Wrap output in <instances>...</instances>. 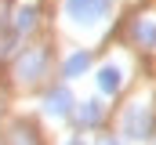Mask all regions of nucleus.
<instances>
[{"label":"nucleus","mask_w":156,"mask_h":145,"mask_svg":"<svg viewBox=\"0 0 156 145\" xmlns=\"http://www.w3.org/2000/svg\"><path fill=\"white\" fill-rule=\"evenodd\" d=\"M109 11V0H66V15L76 22H94Z\"/></svg>","instance_id":"nucleus-1"},{"label":"nucleus","mask_w":156,"mask_h":145,"mask_svg":"<svg viewBox=\"0 0 156 145\" xmlns=\"http://www.w3.org/2000/svg\"><path fill=\"white\" fill-rule=\"evenodd\" d=\"M123 131H127V138H149V112L131 109L123 120Z\"/></svg>","instance_id":"nucleus-2"},{"label":"nucleus","mask_w":156,"mask_h":145,"mask_svg":"<svg viewBox=\"0 0 156 145\" xmlns=\"http://www.w3.org/2000/svg\"><path fill=\"white\" fill-rule=\"evenodd\" d=\"M47 65V58H44V51H29V55H22V62H18V76L22 80H37L40 72Z\"/></svg>","instance_id":"nucleus-3"},{"label":"nucleus","mask_w":156,"mask_h":145,"mask_svg":"<svg viewBox=\"0 0 156 145\" xmlns=\"http://www.w3.org/2000/svg\"><path fill=\"white\" fill-rule=\"evenodd\" d=\"M69 105H73V102H69V91H55V94L47 98V112H51V116H66Z\"/></svg>","instance_id":"nucleus-4"},{"label":"nucleus","mask_w":156,"mask_h":145,"mask_svg":"<svg viewBox=\"0 0 156 145\" xmlns=\"http://www.w3.org/2000/svg\"><path fill=\"white\" fill-rule=\"evenodd\" d=\"M98 87L105 91V94H116L120 91V72L109 65V69H102V76H98Z\"/></svg>","instance_id":"nucleus-5"},{"label":"nucleus","mask_w":156,"mask_h":145,"mask_svg":"<svg viewBox=\"0 0 156 145\" xmlns=\"http://www.w3.org/2000/svg\"><path fill=\"white\" fill-rule=\"evenodd\" d=\"M87 62H91L87 55H73V58L66 62V76H80V72L87 69Z\"/></svg>","instance_id":"nucleus-6"},{"label":"nucleus","mask_w":156,"mask_h":145,"mask_svg":"<svg viewBox=\"0 0 156 145\" xmlns=\"http://www.w3.org/2000/svg\"><path fill=\"white\" fill-rule=\"evenodd\" d=\"M98 116H102V109L94 105V102H83V109H80V120H83V123H94Z\"/></svg>","instance_id":"nucleus-7"},{"label":"nucleus","mask_w":156,"mask_h":145,"mask_svg":"<svg viewBox=\"0 0 156 145\" xmlns=\"http://www.w3.org/2000/svg\"><path fill=\"white\" fill-rule=\"evenodd\" d=\"M33 22H37V11H33V7H26V11L18 15V29H33Z\"/></svg>","instance_id":"nucleus-8"},{"label":"nucleus","mask_w":156,"mask_h":145,"mask_svg":"<svg viewBox=\"0 0 156 145\" xmlns=\"http://www.w3.org/2000/svg\"><path fill=\"white\" fill-rule=\"evenodd\" d=\"M138 36H142L145 44H156V26H149V22H142V26H138Z\"/></svg>","instance_id":"nucleus-9"},{"label":"nucleus","mask_w":156,"mask_h":145,"mask_svg":"<svg viewBox=\"0 0 156 145\" xmlns=\"http://www.w3.org/2000/svg\"><path fill=\"white\" fill-rule=\"evenodd\" d=\"M98 145H116V142H113V138H102V142H98Z\"/></svg>","instance_id":"nucleus-10"},{"label":"nucleus","mask_w":156,"mask_h":145,"mask_svg":"<svg viewBox=\"0 0 156 145\" xmlns=\"http://www.w3.org/2000/svg\"><path fill=\"white\" fill-rule=\"evenodd\" d=\"M69 145H80V142H69Z\"/></svg>","instance_id":"nucleus-11"}]
</instances>
